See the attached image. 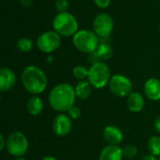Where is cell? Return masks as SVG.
Here are the masks:
<instances>
[{"label": "cell", "instance_id": "obj_22", "mask_svg": "<svg viewBox=\"0 0 160 160\" xmlns=\"http://www.w3.org/2000/svg\"><path fill=\"white\" fill-rule=\"evenodd\" d=\"M123 149V155H124V158H128V159H132L134 158L137 154H138V148L133 145V144H128L126 145Z\"/></svg>", "mask_w": 160, "mask_h": 160}, {"label": "cell", "instance_id": "obj_10", "mask_svg": "<svg viewBox=\"0 0 160 160\" xmlns=\"http://www.w3.org/2000/svg\"><path fill=\"white\" fill-rule=\"evenodd\" d=\"M72 119L65 112L57 114L52 121V130L55 135L65 137L68 135L72 129Z\"/></svg>", "mask_w": 160, "mask_h": 160}, {"label": "cell", "instance_id": "obj_11", "mask_svg": "<svg viewBox=\"0 0 160 160\" xmlns=\"http://www.w3.org/2000/svg\"><path fill=\"white\" fill-rule=\"evenodd\" d=\"M17 77L15 72L9 68H1L0 69V91L2 93L12 89L16 83Z\"/></svg>", "mask_w": 160, "mask_h": 160}, {"label": "cell", "instance_id": "obj_2", "mask_svg": "<svg viewBox=\"0 0 160 160\" xmlns=\"http://www.w3.org/2000/svg\"><path fill=\"white\" fill-rule=\"evenodd\" d=\"M21 82L23 88L33 96L42 94L48 85L45 72L38 67L30 65L25 67L21 73Z\"/></svg>", "mask_w": 160, "mask_h": 160}, {"label": "cell", "instance_id": "obj_26", "mask_svg": "<svg viewBox=\"0 0 160 160\" xmlns=\"http://www.w3.org/2000/svg\"><path fill=\"white\" fill-rule=\"evenodd\" d=\"M5 148H7V139L4 137L3 134L0 135V151H3Z\"/></svg>", "mask_w": 160, "mask_h": 160}, {"label": "cell", "instance_id": "obj_4", "mask_svg": "<svg viewBox=\"0 0 160 160\" xmlns=\"http://www.w3.org/2000/svg\"><path fill=\"white\" fill-rule=\"evenodd\" d=\"M72 43L78 51L90 54L97 51L100 40L94 31L82 29L72 37Z\"/></svg>", "mask_w": 160, "mask_h": 160}, {"label": "cell", "instance_id": "obj_17", "mask_svg": "<svg viewBox=\"0 0 160 160\" xmlns=\"http://www.w3.org/2000/svg\"><path fill=\"white\" fill-rule=\"evenodd\" d=\"M74 88H75V94L77 98L80 100H86L90 98L92 94L93 86L87 80H83V81H79Z\"/></svg>", "mask_w": 160, "mask_h": 160}, {"label": "cell", "instance_id": "obj_33", "mask_svg": "<svg viewBox=\"0 0 160 160\" xmlns=\"http://www.w3.org/2000/svg\"><path fill=\"white\" fill-rule=\"evenodd\" d=\"M158 160H160V157H159V158H158Z\"/></svg>", "mask_w": 160, "mask_h": 160}, {"label": "cell", "instance_id": "obj_9", "mask_svg": "<svg viewBox=\"0 0 160 160\" xmlns=\"http://www.w3.org/2000/svg\"><path fill=\"white\" fill-rule=\"evenodd\" d=\"M113 30V20L108 13L98 14L93 21V31L99 38H108Z\"/></svg>", "mask_w": 160, "mask_h": 160}, {"label": "cell", "instance_id": "obj_32", "mask_svg": "<svg viewBox=\"0 0 160 160\" xmlns=\"http://www.w3.org/2000/svg\"><path fill=\"white\" fill-rule=\"evenodd\" d=\"M52 61H53V58H52V56H49V57H48V62L51 63V62H52Z\"/></svg>", "mask_w": 160, "mask_h": 160}, {"label": "cell", "instance_id": "obj_7", "mask_svg": "<svg viewBox=\"0 0 160 160\" xmlns=\"http://www.w3.org/2000/svg\"><path fill=\"white\" fill-rule=\"evenodd\" d=\"M61 42V36L54 30H51L40 34L37 38L36 45L41 52L50 54L59 49Z\"/></svg>", "mask_w": 160, "mask_h": 160}, {"label": "cell", "instance_id": "obj_34", "mask_svg": "<svg viewBox=\"0 0 160 160\" xmlns=\"http://www.w3.org/2000/svg\"><path fill=\"white\" fill-rule=\"evenodd\" d=\"M159 31H160V27H159Z\"/></svg>", "mask_w": 160, "mask_h": 160}, {"label": "cell", "instance_id": "obj_25", "mask_svg": "<svg viewBox=\"0 0 160 160\" xmlns=\"http://www.w3.org/2000/svg\"><path fill=\"white\" fill-rule=\"evenodd\" d=\"M94 3L99 8H107L111 4V0H94Z\"/></svg>", "mask_w": 160, "mask_h": 160}, {"label": "cell", "instance_id": "obj_8", "mask_svg": "<svg viewBox=\"0 0 160 160\" xmlns=\"http://www.w3.org/2000/svg\"><path fill=\"white\" fill-rule=\"evenodd\" d=\"M110 91L116 97L128 98L133 92V84L129 78L123 74H114L109 82Z\"/></svg>", "mask_w": 160, "mask_h": 160}, {"label": "cell", "instance_id": "obj_20", "mask_svg": "<svg viewBox=\"0 0 160 160\" xmlns=\"http://www.w3.org/2000/svg\"><path fill=\"white\" fill-rule=\"evenodd\" d=\"M17 49L22 52H29L30 51H32L33 47H34V43L32 41V39H30L29 38H21L18 39L17 43H16Z\"/></svg>", "mask_w": 160, "mask_h": 160}, {"label": "cell", "instance_id": "obj_15", "mask_svg": "<svg viewBox=\"0 0 160 160\" xmlns=\"http://www.w3.org/2000/svg\"><path fill=\"white\" fill-rule=\"evenodd\" d=\"M123 149L119 145H111L108 144L105 146L100 154H99V160H123Z\"/></svg>", "mask_w": 160, "mask_h": 160}, {"label": "cell", "instance_id": "obj_14", "mask_svg": "<svg viewBox=\"0 0 160 160\" xmlns=\"http://www.w3.org/2000/svg\"><path fill=\"white\" fill-rule=\"evenodd\" d=\"M145 105V100L143 96L137 91H133L128 97L127 100V106L128 109L131 112H141Z\"/></svg>", "mask_w": 160, "mask_h": 160}, {"label": "cell", "instance_id": "obj_29", "mask_svg": "<svg viewBox=\"0 0 160 160\" xmlns=\"http://www.w3.org/2000/svg\"><path fill=\"white\" fill-rule=\"evenodd\" d=\"M21 4L22 7L28 8L32 5V0H21Z\"/></svg>", "mask_w": 160, "mask_h": 160}, {"label": "cell", "instance_id": "obj_12", "mask_svg": "<svg viewBox=\"0 0 160 160\" xmlns=\"http://www.w3.org/2000/svg\"><path fill=\"white\" fill-rule=\"evenodd\" d=\"M143 92L146 98L152 101L160 100V80L158 78H149L143 85Z\"/></svg>", "mask_w": 160, "mask_h": 160}, {"label": "cell", "instance_id": "obj_5", "mask_svg": "<svg viewBox=\"0 0 160 160\" xmlns=\"http://www.w3.org/2000/svg\"><path fill=\"white\" fill-rule=\"evenodd\" d=\"M112 76L109 66L105 62L99 61L90 66L87 81L91 83L93 88L102 89L109 85Z\"/></svg>", "mask_w": 160, "mask_h": 160}, {"label": "cell", "instance_id": "obj_23", "mask_svg": "<svg viewBox=\"0 0 160 160\" xmlns=\"http://www.w3.org/2000/svg\"><path fill=\"white\" fill-rule=\"evenodd\" d=\"M54 6H55V9L57 10V12L61 13V12L68 11L69 4H68V0H56Z\"/></svg>", "mask_w": 160, "mask_h": 160}, {"label": "cell", "instance_id": "obj_21", "mask_svg": "<svg viewBox=\"0 0 160 160\" xmlns=\"http://www.w3.org/2000/svg\"><path fill=\"white\" fill-rule=\"evenodd\" d=\"M88 73H89V68H87L85 66H82V65H78L74 67L72 69L73 77L79 81H83L87 79Z\"/></svg>", "mask_w": 160, "mask_h": 160}, {"label": "cell", "instance_id": "obj_3", "mask_svg": "<svg viewBox=\"0 0 160 160\" xmlns=\"http://www.w3.org/2000/svg\"><path fill=\"white\" fill-rule=\"evenodd\" d=\"M52 28L61 37H73L79 31L77 19L68 11L57 13L52 20Z\"/></svg>", "mask_w": 160, "mask_h": 160}, {"label": "cell", "instance_id": "obj_19", "mask_svg": "<svg viewBox=\"0 0 160 160\" xmlns=\"http://www.w3.org/2000/svg\"><path fill=\"white\" fill-rule=\"evenodd\" d=\"M147 148L150 154L160 157V137L158 136H153L148 140L147 142Z\"/></svg>", "mask_w": 160, "mask_h": 160}, {"label": "cell", "instance_id": "obj_24", "mask_svg": "<svg viewBox=\"0 0 160 160\" xmlns=\"http://www.w3.org/2000/svg\"><path fill=\"white\" fill-rule=\"evenodd\" d=\"M68 115L72 120H77V119H79V118L81 117V115H82V111H81V109H80L79 107H77V106L74 105L73 107H71V108L68 110Z\"/></svg>", "mask_w": 160, "mask_h": 160}, {"label": "cell", "instance_id": "obj_16", "mask_svg": "<svg viewBox=\"0 0 160 160\" xmlns=\"http://www.w3.org/2000/svg\"><path fill=\"white\" fill-rule=\"evenodd\" d=\"M26 110L32 116L39 115L44 110V102L38 96H32L26 102Z\"/></svg>", "mask_w": 160, "mask_h": 160}, {"label": "cell", "instance_id": "obj_1", "mask_svg": "<svg viewBox=\"0 0 160 160\" xmlns=\"http://www.w3.org/2000/svg\"><path fill=\"white\" fill-rule=\"evenodd\" d=\"M77 99L75 88L68 82H61L52 87L48 96L50 106L56 112H68Z\"/></svg>", "mask_w": 160, "mask_h": 160}, {"label": "cell", "instance_id": "obj_27", "mask_svg": "<svg viewBox=\"0 0 160 160\" xmlns=\"http://www.w3.org/2000/svg\"><path fill=\"white\" fill-rule=\"evenodd\" d=\"M154 127H155V129L158 133L160 134V116H158L156 120H155V123H154Z\"/></svg>", "mask_w": 160, "mask_h": 160}, {"label": "cell", "instance_id": "obj_6", "mask_svg": "<svg viewBox=\"0 0 160 160\" xmlns=\"http://www.w3.org/2000/svg\"><path fill=\"white\" fill-rule=\"evenodd\" d=\"M29 148L27 137L21 131L11 132L7 139V150L14 158L23 157Z\"/></svg>", "mask_w": 160, "mask_h": 160}, {"label": "cell", "instance_id": "obj_18", "mask_svg": "<svg viewBox=\"0 0 160 160\" xmlns=\"http://www.w3.org/2000/svg\"><path fill=\"white\" fill-rule=\"evenodd\" d=\"M96 53L98 54L100 61L105 62L112 56L113 50H112V47L109 43L104 42V41H100V43H99V45L96 51Z\"/></svg>", "mask_w": 160, "mask_h": 160}, {"label": "cell", "instance_id": "obj_28", "mask_svg": "<svg viewBox=\"0 0 160 160\" xmlns=\"http://www.w3.org/2000/svg\"><path fill=\"white\" fill-rule=\"evenodd\" d=\"M142 160H158V157H156V156H154V155H152V154H148V155L144 156Z\"/></svg>", "mask_w": 160, "mask_h": 160}, {"label": "cell", "instance_id": "obj_31", "mask_svg": "<svg viewBox=\"0 0 160 160\" xmlns=\"http://www.w3.org/2000/svg\"><path fill=\"white\" fill-rule=\"evenodd\" d=\"M14 160H26L23 157H18V158H15Z\"/></svg>", "mask_w": 160, "mask_h": 160}, {"label": "cell", "instance_id": "obj_30", "mask_svg": "<svg viewBox=\"0 0 160 160\" xmlns=\"http://www.w3.org/2000/svg\"><path fill=\"white\" fill-rule=\"evenodd\" d=\"M41 160H57V158H55L52 156H46V157H44Z\"/></svg>", "mask_w": 160, "mask_h": 160}, {"label": "cell", "instance_id": "obj_13", "mask_svg": "<svg viewBox=\"0 0 160 160\" xmlns=\"http://www.w3.org/2000/svg\"><path fill=\"white\" fill-rule=\"evenodd\" d=\"M103 138L111 145H119L124 139V134L122 130L115 127L109 125L103 129Z\"/></svg>", "mask_w": 160, "mask_h": 160}]
</instances>
